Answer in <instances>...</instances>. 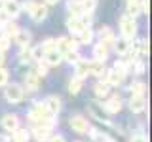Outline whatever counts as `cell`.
Instances as JSON below:
<instances>
[{
    "label": "cell",
    "mask_w": 152,
    "mask_h": 142,
    "mask_svg": "<svg viewBox=\"0 0 152 142\" xmlns=\"http://www.w3.org/2000/svg\"><path fill=\"white\" fill-rule=\"evenodd\" d=\"M48 142H65V138H63L61 135H53V136H51V138L48 140Z\"/></svg>",
    "instance_id": "cell-45"
},
{
    "label": "cell",
    "mask_w": 152,
    "mask_h": 142,
    "mask_svg": "<svg viewBox=\"0 0 152 142\" xmlns=\"http://www.w3.org/2000/svg\"><path fill=\"white\" fill-rule=\"evenodd\" d=\"M129 110L133 114H141L146 110V99L145 97H137V95H131L129 99Z\"/></svg>",
    "instance_id": "cell-13"
},
{
    "label": "cell",
    "mask_w": 152,
    "mask_h": 142,
    "mask_svg": "<svg viewBox=\"0 0 152 142\" xmlns=\"http://www.w3.org/2000/svg\"><path fill=\"white\" fill-rule=\"evenodd\" d=\"M82 85H84V80H80V78H74L69 82V93L70 95H78L80 91H82Z\"/></svg>",
    "instance_id": "cell-30"
},
{
    "label": "cell",
    "mask_w": 152,
    "mask_h": 142,
    "mask_svg": "<svg viewBox=\"0 0 152 142\" xmlns=\"http://www.w3.org/2000/svg\"><path fill=\"white\" fill-rule=\"evenodd\" d=\"M4 97H6V101L10 104H19V102H23V99H25V89H23V85H19V83L6 85Z\"/></svg>",
    "instance_id": "cell-2"
},
{
    "label": "cell",
    "mask_w": 152,
    "mask_h": 142,
    "mask_svg": "<svg viewBox=\"0 0 152 142\" xmlns=\"http://www.w3.org/2000/svg\"><path fill=\"white\" fill-rule=\"evenodd\" d=\"M34 72L40 76V78H44V76L48 74V64L44 63V61H38V64H36V70Z\"/></svg>",
    "instance_id": "cell-41"
},
{
    "label": "cell",
    "mask_w": 152,
    "mask_h": 142,
    "mask_svg": "<svg viewBox=\"0 0 152 142\" xmlns=\"http://www.w3.org/2000/svg\"><path fill=\"white\" fill-rule=\"evenodd\" d=\"M48 116H50V114H48L44 102H34L32 108H31V112H28V121H31L32 125H36L40 120H44V117H48Z\"/></svg>",
    "instance_id": "cell-6"
},
{
    "label": "cell",
    "mask_w": 152,
    "mask_h": 142,
    "mask_svg": "<svg viewBox=\"0 0 152 142\" xmlns=\"http://www.w3.org/2000/svg\"><path fill=\"white\" fill-rule=\"evenodd\" d=\"M88 112H89V116L95 117L97 121H103V123H107V125H110V120L107 117L108 114L104 112V108H103L99 102H95V101L89 102V104H88Z\"/></svg>",
    "instance_id": "cell-7"
},
{
    "label": "cell",
    "mask_w": 152,
    "mask_h": 142,
    "mask_svg": "<svg viewBox=\"0 0 152 142\" xmlns=\"http://www.w3.org/2000/svg\"><path fill=\"white\" fill-rule=\"evenodd\" d=\"M2 9L8 13V17H10V19H15L19 13H21V4H19L17 0H6Z\"/></svg>",
    "instance_id": "cell-15"
},
{
    "label": "cell",
    "mask_w": 152,
    "mask_h": 142,
    "mask_svg": "<svg viewBox=\"0 0 152 142\" xmlns=\"http://www.w3.org/2000/svg\"><path fill=\"white\" fill-rule=\"evenodd\" d=\"M74 142H80V140H74Z\"/></svg>",
    "instance_id": "cell-52"
},
{
    "label": "cell",
    "mask_w": 152,
    "mask_h": 142,
    "mask_svg": "<svg viewBox=\"0 0 152 142\" xmlns=\"http://www.w3.org/2000/svg\"><path fill=\"white\" fill-rule=\"evenodd\" d=\"M129 53H133V59H142L145 55H148V42L135 40L133 44H129Z\"/></svg>",
    "instance_id": "cell-8"
},
{
    "label": "cell",
    "mask_w": 152,
    "mask_h": 142,
    "mask_svg": "<svg viewBox=\"0 0 152 142\" xmlns=\"http://www.w3.org/2000/svg\"><path fill=\"white\" fill-rule=\"evenodd\" d=\"M31 57H32V61H42V59H44V49L40 47V44L34 46L31 49Z\"/></svg>",
    "instance_id": "cell-37"
},
{
    "label": "cell",
    "mask_w": 152,
    "mask_h": 142,
    "mask_svg": "<svg viewBox=\"0 0 152 142\" xmlns=\"http://www.w3.org/2000/svg\"><path fill=\"white\" fill-rule=\"evenodd\" d=\"M40 47L44 49V53H48V51H51V49H55V38H46V40L40 44Z\"/></svg>",
    "instance_id": "cell-38"
},
{
    "label": "cell",
    "mask_w": 152,
    "mask_h": 142,
    "mask_svg": "<svg viewBox=\"0 0 152 142\" xmlns=\"http://www.w3.org/2000/svg\"><path fill=\"white\" fill-rule=\"evenodd\" d=\"M129 70H133L135 74H145V63H142V59H131Z\"/></svg>",
    "instance_id": "cell-32"
},
{
    "label": "cell",
    "mask_w": 152,
    "mask_h": 142,
    "mask_svg": "<svg viewBox=\"0 0 152 142\" xmlns=\"http://www.w3.org/2000/svg\"><path fill=\"white\" fill-rule=\"evenodd\" d=\"M97 36H99V42H103V44H107V46H112L114 40H116V36H114L110 27H101L99 32H97Z\"/></svg>",
    "instance_id": "cell-16"
},
{
    "label": "cell",
    "mask_w": 152,
    "mask_h": 142,
    "mask_svg": "<svg viewBox=\"0 0 152 142\" xmlns=\"http://www.w3.org/2000/svg\"><path fill=\"white\" fill-rule=\"evenodd\" d=\"M10 47V38L8 36H0V51H6Z\"/></svg>",
    "instance_id": "cell-43"
},
{
    "label": "cell",
    "mask_w": 152,
    "mask_h": 142,
    "mask_svg": "<svg viewBox=\"0 0 152 142\" xmlns=\"http://www.w3.org/2000/svg\"><path fill=\"white\" fill-rule=\"evenodd\" d=\"M44 106L50 116H57V114L61 112V99L57 97V95H48L44 99Z\"/></svg>",
    "instance_id": "cell-9"
},
{
    "label": "cell",
    "mask_w": 152,
    "mask_h": 142,
    "mask_svg": "<svg viewBox=\"0 0 152 142\" xmlns=\"http://www.w3.org/2000/svg\"><path fill=\"white\" fill-rule=\"evenodd\" d=\"M127 2H139V0H127Z\"/></svg>",
    "instance_id": "cell-50"
},
{
    "label": "cell",
    "mask_w": 152,
    "mask_h": 142,
    "mask_svg": "<svg viewBox=\"0 0 152 142\" xmlns=\"http://www.w3.org/2000/svg\"><path fill=\"white\" fill-rule=\"evenodd\" d=\"M32 136L36 138V142H48L53 136V133H51V129H46V127H32Z\"/></svg>",
    "instance_id": "cell-18"
},
{
    "label": "cell",
    "mask_w": 152,
    "mask_h": 142,
    "mask_svg": "<svg viewBox=\"0 0 152 142\" xmlns=\"http://www.w3.org/2000/svg\"><path fill=\"white\" fill-rule=\"evenodd\" d=\"M0 34H2V25H0Z\"/></svg>",
    "instance_id": "cell-51"
},
{
    "label": "cell",
    "mask_w": 152,
    "mask_h": 142,
    "mask_svg": "<svg viewBox=\"0 0 152 142\" xmlns=\"http://www.w3.org/2000/svg\"><path fill=\"white\" fill-rule=\"evenodd\" d=\"M84 8V13H93L95 8H97V0H80Z\"/></svg>",
    "instance_id": "cell-35"
},
{
    "label": "cell",
    "mask_w": 152,
    "mask_h": 142,
    "mask_svg": "<svg viewBox=\"0 0 152 142\" xmlns=\"http://www.w3.org/2000/svg\"><path fill=\"white\" fill-rule=\"evenodd\" d=\"M13 40H15V44H17V46H21V47H28V44H31V32L25 30V28H19L17 34L13 36Z\"/></svg>",
    "instance_id": "cell-24"
},
{
    "label": "cell",
    "mask_w": 152,
    "mask_h": 142,
    "mask_svg": "<svg viewBox=\"0 0 152 142\" xmlns=\"http://www.w3.org/2000/svg\"><path fill=\"white\" fill-rule=\"evenodd\" d=\"M101 106L104 108V112L114 116V114H118L122 110V97L120 95H112V97H107L104 101L101 102Z\"/></svg>",
    "instance_id": "cell-3"
},
{
    "label": "cell",
    "mask_w": 152,
    "mask_h": 142,
    "mask_svg": "<svg viewBox=\"0 0 152 142\" xmlns=\"http://www.w3.org/2000/svg\"><path fill=\"white\" fill-rule=\"evenodd\" d=\"M129 91H131V95L145 97V93H146V83H145V82H131V83H129Z\"/></svg>",
    "instance_id": "cell-28"
},
{
    "label": "cell",
    "mask_w": 152,
    "mask_h": 142,
    "mask_svg": "<svg viewBox=\"0 0 152 142\" xmlns=\"http://www.w3.org/2000/svg\"><path fill=\"white\" fill-rule=\"evenodd\" d=\"M139 13H141V9H139V2H127L126 15H129V17H137Z\"/></svg>",
    "instance_id": "cell-34"
},
{
    "label": "cell",
    "mask_w": 152,
    "mask_h": 142,
    "mask_svg": "<svg viewBox=\"0 0 152 142\" xmlns=\"http://www.w3.org/2000/svg\"><path fill=\"white\" fill-rule=\"evenodd\" d=\"M93 93H95V97H99V99H107L108 93H110V85L104 83V82H97L93 85Z\"/></svg>",
    "instance_id": "cell-25"
},
{
    "label": "cell",
    "mask_w": 152,
    "mask_h": 142,
    "mask_svg": "<svg viewBox=\"0 0 152 142\" xmlns=\"http://www.w3.org/2000/svg\"><path fill=\"white\" fill-rule=\"evenodd\" d=\"M129 40H126V38H118V40H114V51H116L120 57H127V53H129Z\"/></svg>",
    "instance_id": "cell-20"
},
{
    "label": "cell",
    "mask_w": 152,
    "mask_h": 142,
    "mask_svg": "<svg viewBox=\"0 0 152 142\" xmlns=\"http://www.w3.org/2000/svg\"><path fill=\"white\" fill-rule=\"evenodd\" d=\"M28 138H31V131L21 129V127L13 131V142H28Z\"/></svg>",
    "instance_id": "cell-29"
},
{
    "label": "cell",
    "mask_w": 152,
    "mask_h": 142,
    "mask_svg": "<svg viewBox=\"0 0 152 142\" xmlns=\"http://www.w3.org/2000/svg\"><path fill=\"white\" fill-rule=\"evenodd\" d=\"M23 83H25L27 89H31V91H36L38 87H40V76L36 72H27L25 78H23Z\"/></svg>",
    "instance_id": "cell-17"
},
{
    "label": "cell",
    "mask_w": 152,
    "mask_h": 142,
    "mask_svg": "<svg viewBox=\"0 0 152 142\" xmlns=\"http://www.w3.org/2000/svg\"><path fill=\"white\" fill-rule=\"evenodd\" d=\"M103 142H114V140L112 138H107V140H103Z\"/></svg>",
    "instance_id": "cell-49"
},
{
    "label": "cell",
    "mask_w": 152,
    "mask_h": 142,
    "mask_svg": "<svg viewBox=\"0 0 152 142\" xmlns=\"http://www.w3.org/2000/svg\"><path fill=\"white\" fill-rule=\"evenodd\" d=\"M66 28H69L70 34H80V32L88 27H86V23L82 21V17H69L66 19Z\"/></svg>",
    "instance_id": "cell-12"
},
{
    "label": "cell",
    "mask_w": 152,
    "mask_h": 142,
    "mask_svg": "<svg viewBox=\"0 0 152 142\" xmlns=\"http://www.w3.org/2000/svg\"><path fill=\"white\" fill-rule=\"evenodd\" d=\"M44 63L48 66H57V64L63 63V55L57 49H51V51H48V53H44Z\"/></svg>",
    "instance_id": "cell-21"
},
{
    "label": "cell",
    "mask_w": 152,
    "mask_h": 142,
    "mask_svg": "<svg viewBox=\"0 0 152 142\" xmlns=\"http://www.w3.org/2000/svg\"><path fill=\"white\" fill-rule=\"evenodd\" d=\"M107 68H104V63H99V61H91L89 63V74L97 76V78H103Z\"/></svg>",
    "instance_id": "cell-26"
},
{
    "label": "cell",
    "mask_w": 152,
    "mask_h": 142,
    "mask_svg": "<svg viewBox=\"0 0 152 142\" xmlns=\"http://www.w3.org/2000/svg\"><path fill=\"white\" fill-rule=\"evenodd\" d=\"M34 8H36V2H34V0H27V2L21 4V12H27L28 15L32 13V9H34Z\"/></svg>",
    "instance_id": "cell-40"
},
{
    "label": "cell",
    "mask_w": 152,
    "mask_h": 142,
    "mask_svg": "<svg viewBox=\"0 0 152 142\" xmlns=\"http://www.w3.org/2000/svg\"><path fill=\"white\" fill-rule=\"evenodd\" d=\"M69 125L72 127V131L78 133V135H88L89 123H88V120H86L84 116H80V114H74V116H70Z\"/></svg>",
    "instance_id": "cell-4"
},
{
    "label": "cell",
    "mask_w": 152,
    "mask_h": 142,
    "mask_svg": "<svg viewBox=\"0 0 152 142\" xmlns=\"http://www.w3.org/2000/svg\"><path fill=\"white\" fill-rule=\"evenodd\" d=\"M19 63L21 64H31L32 63V57H31V49H25V47H23V51L21 53H19Z\"/></svg>",
    "instance_id": "cell-36"
},
{
    "label": "cell",
    "mask_w": 152,
    "mask_h": 142,
    "mask_svg": "<svg viewBox=\"0 0 152 142\" xmlns=\"http://www.w3.org/2000/svg\"><path fill=\"white\" fill-rule=\"evenodd\" d=\"M6 63V57H4V51H0V66H4Z\"/></svg>",
    "instance_id": "cell-47"
},
{
    "label": "cell",
    "mask_w": 152,
    "mask_h": 142,
    "mask_svg": "<svg viewBox=\"0 0 152 142\" xmlns=\"http://www.w3.org/2000/svg\"><path fill=\"white\" fill-rule=\"evenodd\" d=\"M76 47H78V42H74L70 36H61L55 40V49L59 51L61 55L69 53V51H74Z\"/></svg>",
    "instance_id": "cell-5"
},
{
    "label": "cell",
    "mask_w": 152,
    "mask_h": 142,
    "mask_svg": "<svg viewBox=\"0 0 152 142\" xmlns=\"http://www.w3.org/2000/svg\"><path fill=\"white\" fill-rule=\"evenodd\" d=\"M4 2H6V0H0V9L4 8Z\"/></svg>",
    "instance_id": "cell-48"
},
{
    "label": "cell",
    "mask_w": 152,
    "mask_h": 142,
    "mask_svg": "<svg viewBox=\"0 0 152 142\" xmlns=\"http://www.w3.org/2000/svg\"><path fill=\"white\" fill-rule=\"evenodd\" d=\"M8 21H10L8 13L4 12V9H0V25H4V23H8Z\"/></svg>",
    "instance_id": "cell-44"
},
{
    "label": "cell",
    "mask_w": 152,
    "mask_h": 142,
    "mask_svg": "<svg viewBox=\"0 0 152 142\" xmlns=\"http://www.w3.org/2000/svg\"><path fill=\"white\" fill-rule=\"evenodd\" d=\"M78 36H80V42H78V44H91V40H93V36H95V34H93L91 28L88 27V28H84V30L80 32Z\"/></svg>",
    "instance_id": "cell-31"
},
{
    "label": "cell",
    "mask_w": 152,
    "mask_h": 142,
    "mask_svg": "<svg viewBox=\"0 0 152 142\" xmlns=\"http://www.w3.org/2000/svg\"><path fill=\"white\" fill-rule=\"evenodd\" d=\"M108 47H110V46L103 44V42H97V44L93 46V57H95V61L104 63V61L108 59Z\"/></svg>",
    "instance_id": "cell-14"
},
{
    "label": "cell",
    "mask_w": 152,
    "mask_h": 142,
    "mask_svg": "<svg viewBox=\"0 0 152 142\" xmlns=\"http://www.w3.org/2000/svg\"><path fill=\"white\" fill-rule=\"evenodd\" d=\"M17 30H19V25H17V23H13L12 19L2 25V32H4V36H8V38H13V36L17 34Z\"/></svg>",
    "instance_id": "cell-27"
},
{
    "label": "cell",
    "mask_w": 152,
    "mask_h": 142,
    "mask_svg": "<svg viewBox=\"0 0 152 142\" xmlns=\"http://www.w3.org/2000/svg\"><path fill=\"white\" fill-rule=\"evenodd\" d=\"M137 21L135 17H129V15H124L120 17V34L122 38H126V40H133V38L137 36Z\"/></svg>",
    "instance_id": "cell-1"
},
{
    "label": "cell",
    "mask_w": 152,
    "mask_h": 142,
    "mask_svg": "<svg viewBox=\"0 0 152 142\" xmlns=\"http://www.w3.org/2000/svg\"><path fill=\"white\" fill-rule=\"evenodd\" d=\"M44 2H46V6H55L59 0H44Z\"/></svg>",
    "instance_id": "cell-46"
},
{
    "label": "cell",
    "mask_w": 152,
    "mask_h": 142,
    "mask_svg": "<svg viewBox=\"0 0 152 142\" xmlns=\"http://www.w3.org/2000/svg\"><path fill=\"white\" fill-rule=\"evenodd\" d=\"M74 76H76V78H80V80H84V78H88V76H89V63L86 59H80L78 63L74 64Z\"/></svg>",
    "instance_id": "cell-19"
},
{
    "label": "cell",
    "mask_w": 152,
    "mask_h": 142,
    "mask_svg": "<svg viewBox=\"0 0 152 142\" xmlns=\"http://www.w3.org/2000/svg\"><path fill=\"white\" fill-rule=\"evenodd\" d=\"M129 142H148V138H146L145 133H135V135H131Z\"/></svg>",
    "instance_id": "cell-42"
},
{
    "label": "cell",
    "mask_w": 152,
    "mask_h": 142,
    "mask_svg": "<svg viewBox=\"0 0 152 142\" xmlns=\"http://www.w3.org/2000/svg\"><path fill=\"white\" fill-rule=\"evenodd\" d=\"M0 125H2L4 131L8 133H13L19 127V117L15 116V114H4L2 120H0Z\"/></svg>",
    "instance_id": "cell-10"
},
{
    "label": "cell",
    "mask_w": 152,
    "mask_h": 142,
    "mask_svg": "<svg viewBox=\"0 0 152 142\" xmlns=\"http://www.w3.org/2000/svg\"><path fill=\"white\" fill-rule=\"evenodd\" d=\"M46 17H48V6L46 4H36V8L32 9V13H31V19L34 23H42Z\"/></svg>",
    "instance_id": "cell-22"
},
{
    "label": "cell",
    "mask_w": 152,
    "mask_h": 142,
    "mask_svg": "<svg viewBox=\"0 0 152 142\" xmlns=\"http://www.w3.org/2000/svg\"><path fill=\"white\" fill-rule=\"evenodd\" d=\"M66 9H69L70 17H82L84 15V8L80 0H69L66 2Z\"/></svg>",
    "instance_id": "cell-23"
},
{
    "label": "cell",
    "mask_w": 152,
    "mask_h": 142,
    "mask_svg": "<svg viewBox=\"0 0 152 142\" xmlns=\"http://www.w3.org/2000/svg\"><path fill=\"white\" fill-rule=\"evenodd\" d=\"M103 78H104V83H108L110 87H118V85L124 82V78H126V76H122L118 70L110 68V70H107V72H104Z\"/></svg>",
    "instance_id": "cell-11"
},
{
    "label": "cell",
    "mask_w": 152,
    "mask_h": 142,
    "mask_svg": "<svg viewBox=\"0 0 152 142\" xmlns=\"http://www.w3.org/2000/svg\"><path fill=\"white\" fill-rule=\"evenodd\" d=\"M80 59H82V55H80L76 49H74V51H69V53L63 55V61H66V63H70V64H76Z\"/></svg>",
    "instance_id": "cell-33"
},
{
    "label": "cell",
    "mask_w": 152,
    "mask_h": 142,
    "mask_svg": "<svg viewBox=\"0 0 152 142\" xmlns=\"http://www.w3.org/2000/svg\"><path fill=\"white\" fill-rule=\"evenodd\" d=\"M8 80H10V72L4 68V66H0V87H6Z\"/></svg>",
    "instance_id": "cell-39"
}]
</instances>
